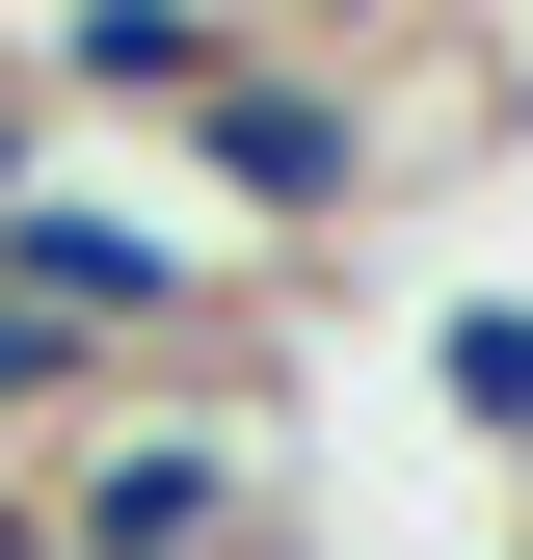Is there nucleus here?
Returning <instances> with one entry per match:
<instances>
[{
  "label": "nucleus",
  "instance_id": "0eeeda50",
  "mask_svg": "<svg viewBox=\"0 0 533 560\" xmlns=\"http://www.w3.org/2000/svg\"><path fill=\"white\" fill-rule=\"evenodd\" d=\"M27 161H54V133H27V81H0V187H27Z\"/></svg>",
  "mask_w": 533,
  "mask_h": 560
},
{
  "label": "nucleus",
  "instance_id": "39448f33",
  "mask_svg": "<svg viewBox=\"0 0 533 560\" xmlns=\"http://www.w3.org/2000/svg\"><path fill=\"white\" fill-rule=\"evenodd\" d=\"M107 400H133V374H107L81 320H54V294H0V454H54V428H107Z\"/></svg>",
  "mask_w": 533,
  "mask_h": 560
},
{
  "label": "nucleus",
  "instance_id": "423d86ee",
  "mask_svg": "<svg viewBox=\"0 0 533 560\" xmlns=\"http://www.w3.org/2000/svg\"><path fill=\"white\" fill-rule=\"evenodd\" d=\"M266 27H294V54H427L453 0H266Z\"/></svg>",
  "mask_w": 533,
  "mask_h": 560
},
{
  "label": "nucleus",
  "instance_id": "f03ea898",
  "mask_svg": "<svg viewBox=\"0 0 533 560\" xmlns=\"http://www.w3.org/2000/svg\"><path fill=\"white\" fill-rule=\"evenodd\" d=\"M187 161H214V214L240 241H347L374 214V81H347V54H294V27H266V54H214V107H187Z\"/></svg>",
  "mask_w": 533,
  "mask_h": 560
},
{
  "label": "nucleus",
  "instance_id": "20e7f679",
  "mask_svg": "<svg viewBox=\"0 0 533 560\" xmlns=\"http://www.w3.org/2000/svg\"><path fill=\"white\" fill-rule=\"evenodd\" d=\"M427 400H453L507 480H533V294H453V320H427Z\"/></svg>",
  "mask_w": 533,
  "mask_h": 560
},
{
  "label": "nucleus",
  "instance_id": "f257e3e1",
  "mask_svg": "<svg viewBox=\"0 0 533 560\" xmlns=\"http://www.w3.org/2000/svg\"><path fill=\"white\" fill-rule=\"evenodd\" d=\"M266 480H294V454H266L240 374H133L107 428L27 454V534H54V560H294V508H266Z\"/></svg>",
  "mask_w": 533,
  "mask_h": 560
},
{
  "label": "nucleus",
  "instance_id": "7ed1b4c3",
  "mask_svg": "<svg viewBox=\"0 0 533 560\" xmlns=\"http://www.w3.org/2000/svg\"><path fill=\"white\" fill-rule=\"evenodd\" d=\"M214 54H266V0H54V27H27V81H54V107L187 133V107H214Z\"/></svg>",
  "mask_w": 533,
  "mask_h": 560
},
{
  "label": "nucleus",
  "instance_id": "6e6552de",
  "mask_svg": "<svg viewBox=\"0 0 533 560\" xmlns=\"http://www.w3.org/2000/svg\"><path fill=\"white\" fill-rule=\"evenodd\" d=\"M0 560H27V454H0Z\"/></svg>",
  "mask_w": 533,
  "mask_h": 560
}]
</instances>
